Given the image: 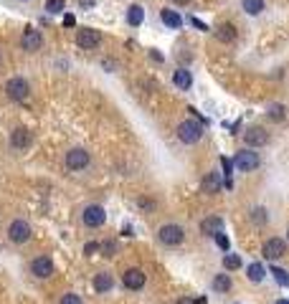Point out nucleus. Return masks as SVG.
<instances>
[{
	"label": "nucleus",
	"mask_w": 289,
	"mask_h": 304,
	"mask_svg": "<svg viewBox=\"0 0 289 304\" xmlns=\"http://www.w3.org/2000/svg\"><path fill=\"white\" fill-rule=\"evenodd\" d=\"M223 269H226V272L241 269V256H238V254H226V256H223Z\"/></svg>",
	"instance_id": "obj_24"
},
{
	"label": "nucleus",
	"mask_w": 289,
	"mask_h": 304,
	"mask_svg": "<svg viewBox=\"0 0 289 304\" xmlns=\"http://www.w3.org/2000/svg\"><path fill=\"white\" fill-rule=\"evenodd\" d=\"M246 274H249V282H264V266L259 264V261H254L251 266H249V269H246Z\"/></svg>",
	"instance_id": "obj_23"
},
{
	"label": "nucleus",
	"mask_w": 289,
	"mask_h": 304,
	"mask_svg": "<svg viewBox=\"0 0 289 304\" xmlns=\"http://www.w3.org/2000/svg\"><path fill=\"white\" fill-rule=\"evenodd\" d=\"M6 94L13 99V102H26L28 94H31V86L26 79H21V76H13V79H8L6 84Z\"/></svg>",
	"instance_id": "obj_5"
},
{
	"label": "nucleus",
	"mask_w": 289,
	"mask_h": 304,
	"mask_svg": "<svg viewBox=\"0 0 289 304\" xmlns=\"http://www.w3.org/2000/svg\"><path fill=\"white\" fill-rule=\"evenodd\" d=\"M160 18H162V23L168 26V28H175V30L183 26V18H180L175 10H170V8H162V10H160Z\"/></svg>",
	"instance_id": "obj_19"
},
{
	"label": "nucleus",
	"mask_w": 289,
	"mask_h": 304,
	"mask_svg": "<svg viewBox=\"0 0 289 304\" xmlns=\"http://www.w3.org/2000/svg\"><path fill=\"white\" fill-rule=\"evenodd\" d=\"M142 20H145V8L137 6V3L130 6V8H127V23L137 28V26H142Z\"/></svg>",
	"instance_id": "obj_21"
},
{
	"label": "nucleus",
	"mask_w": 289,
	"mask_h": 304,
	"mask_svg": "<svg viewBox=\"0 0 289 304\" xmlns=\"http://www.w3.org/2000/svg\"><path fill=\"white\" fill-rule=\"evenodd\" d=\"M157 238L165 246H180L185 241V231H183V226H178V223H165L157 231Z\"/></svg>",
	"instance_id": "obj_3"
},
{
	"label": "nucleus",
	"mask_w": 289,
	"mask_h": 304,
	"mask_svg": "<svg viewBox=\"0 0 289 304\" xmlns=\"http://www.w3.org/2000/svg\"><path fill=\"white\" fill-rule=\"evenodd\" d=\"M99 248H102V244H97V241H89V244L84 246V254H87V256H94Z\"/></svg>",
	"instance_id": "obj_30"
},
{
	"label": "nucleus",
	"mask_w": 289,
	"mask_h": 304,
	"mask_svg": "<svg viewBox=\"0 0 289 304\" xmlns=\"http://www.w3.org/2000/svg\"><path fill=\"white\" fill-rule=\"evenodd\" d=\"M8 238L13 241V244H26L28 238H31V226H28V220H13L11 226H8Z\"/></svg>",
	"instance_id": "obj_7"
},
{
	"label": "nucleus",
	"mask_w": 289,
	"mask_h": 304,
	"mask_svg": "<svg viewBox=\"0 0 289 304\" xmlns=\"http://www.w3.org/2000/svg\"><path fill=\"white\" fill-rule=\"evenodd\" d=\"M200 188H203V193H208V196H213V193H218V190L223 188V180H221V172L218 170H213V172H208L203 180H200Z\"/></svg>",
	"instance_id": "obj_15"
},
{
	"label": "nucleus",
	"mask_w": 289,
	"mask_h": 304,
	"mask_svg": "<svg viewBox=\"0 0 289 304\" xmlns=\"http://www.w3.org/2000/svg\"><path fill=\"white\" fill-rule=\"evenodd\" d=\"M46 10L49 16H61L66 10V0H46Z\"/></svg>",
	"instance_id": "obj_26"
},
{
	"label": "nucleus",
	"mask_w": 289,
	"mask_h": 304,
	"mask_svg": "<svg viewBox=\"0 0 289 304\" xmlns=\"http://www.w3.org/2000/svg\"><path fill=\"white\" fill-rule=\"evenodd\" d=\"M89 165V152L87 150H81V147H74L69 150V155H66V168L79 172V170H84Z\"/></svg>",
	"instance_id": "obj_6"
},
{
	"label": "nucleus",
	"mask_w": 289,
	"mask_h": 304,
	"mask_svg": "<svg viewBox=\"0 0 289 304\" xmlns=\"http://www.w3.org/2000/svg\"><path fill=\"white\" fill-rule=\"evenodd\" d=\"M64 26H66V28H71V26H76V18H74L71 13H69V16H64Z\"/></svg>",
	"instance_id": "obj_36"
},
{
	"label": "nucleus",
	"mask_w": 289,
	"mask_h": 304,
	"mask_svg": "<svg viewBox=\"0 0 289 304\" xmlns=\"http://www.w3.org/2000/svg\"><path fill=\"white\" fill-rule=\"evenodd\" d=\"M31 272H33L38 279H49V276L54 274V261H51V256H38V258H33Z\"/></svg>",
	"instance_id": "obj_13"
},
{
	"label": "nucleus",
	"mask_w": 289,
	"mask_h": 304,
	"mask_svg": "<svg viewBox=\"0 0 289 304\" xmlns=\"http://www.w3.org/2000/svg\"><path fill=\"white\" fill-rule=\"evenodd\" d=\"M276 304H289V299H279V302H276Z\"/></svg>",
	"instance_id": "obj_38"
},
{
	"label": "nucleus",
	"mask_w": 289,
	"mask_h": 304,
	"mask_svg": "<svg viewBox=\"0 0 289 304\" xmlns=\"http://www.w3.org/2000/svg\"><path fill=\"white\" fill-rule=\"evenodd\" d=\"M175 304H205V299L200 296V299H190V296H180Z\"/></svg>",
	"instance_id": "obj_32"
},
{
	"label": "nucleus",
	"mask_w": 289,
	"mask_h": 304,
	"mask_svg": "<svg viewBox=\"0 0 289 304\" xmlns=\"http://www.w3.org/2000/svg\"><path fill=\"white\" fill-rule=\"evenodd\" d=\"M286 241H289V234H286Z\"/></svg>",
	"instance_id": "obj_39"
},
{
	"label": "nucleus",
	"mask_w": 289,
	"mask_h": 304,
	"mask_svg": "<svg viewBox=\"0 0 289 304\" xmlns=\"http://www.w3.org/2000/svg\"><path fill=\"white\" fill-rule=\"evenodd\" d=\"M112 286H114V279H112L109 272H99L94 276V292L97 294H107V292H112Z\"/></svg>",
	"instance_id": "obj_17"
},
{
	"label": "nucleus",
	"mask_w": 289,
	"mask_h": 304,
	"mask_svg": "<svg viewBox=\"0 0 289 304\" xmlns=\"http://www.w3.org/2000/svg\"><path fill=\"white\" fill-rule=\"evenodd\" d=\"M102 44V33L97 28H81L76 30V46L79 48H84V51H92Z\"/></svg>",
	"instance_id": "obj_4"
},
{
	"label": "nucleus",
	"mask_w": 289,
	"mask_h": 304,
	"mask_svg": "<svg viewBox=\"0 0 289 304\" xmlns=\"http://www.w3.org/2000/svg\"><path fill=\"white\" fill-rule=\"evenodd\" d=\"M243 142L249 147H264L269 142V132L264 127H249L243 132Z\"/></svg>",
	"instance_id": "obj_11"
},
{
	"label": "nucleus",
	"mask_w": 289,
	"mask_h": 304,
	"mask_svg": "<svg viewBox=\"0 0 289 304\" xmlns=\"http://www.w3.org/2000/svg\"><path fill=\"white\" fill-rule=\"evenodd\" d=\"M173 3H178V6H185V3H190V0H173Z\"/></svg>",
	"instance_id": "obj_37"
},
{
	"label": "nucleus",
	"mask_w": 289,
	"mask_h": 304,
	"mask_svg": "<svg viewBox=\"0 0 289 304\" xmlns=\"http://www.w3.org/2000/svg\"><path fill=\"white\" fill-rule=\"evenodd\" d=\"M254 220H259V223H264V220H266V216H264V208H256V210H254Z\"/></svg>",
	"instance_id": "obj_35"
},
{
	"label": "nucleus",
	"mask_w": 289,
	"mask_h": 304,
	"mask_svg": "<svg viewBox=\"0 0 289 304\" xmlns=\"http://www.w3.org/2000/svg\"><path fill=\"white\" fill-rule=\"evenodd\" d=\"M11 144H13L16 150H28V147L33 144V134H31L26 127H16V130L11 132Z\"/></svg>",
	"instance_id": "obj_14"
},
{
	"label": "nucleus",
	"mask_w": 289,
	"mask_h": 304,
	"mask_svg": "<svg viewBox=\"0 0 289 304\" xmlns=\"http://www.w3.org/2000/svg\"><path fill=\"white\" fill-rule=\"evenodd\" d=\"M284 254H286V241H281V238H269V241H264V246H261V256L269 258V261L281 258Z\"/></svg>",
	"instance_id": "obj_8"
},
{
	"label": "nucleus",
	"mask_w": 289,
	"mask_h": 304,
	"mask_svg": "<svg viewBox=\"0 0 289 304\" xmlns=\"http://www.w3.org/2000/svg\"><path fill=\"white\" fill-rule=\"evenodd\" d=\"M84 226H89V228H99V226H104V220H107V213H104V208L102 206H87L84 208Z\"/></svg>",
	"instance_id": "obj_10"
},
{
	"label": "nucleus",
	"mask_w": 289,
	"mask_h": 304,
	"mask_svg": "<svg viewBox=\"0 0 289 304\" xmlns=\"http://www.w3.org/2000/svg\"><path fill=\"white\" fill-rule=\"evenodd\" d=\"M271 274H274V279H276L279 286H289V274H286L284 269H279V266H271Z\"/></svg>",
	"instance_id": "obj_27"
},
{
	"label": "nucleus",
	"mask_w": 289,
	"mask_h": 304,
	"mask_svg": "<svg viewBox=\"0 0 289 304\" xmlns=\"http://www.w3.org/2000/svg\"><path fill=\"white\" fill-rule=\"evenodd\" d=\"M122 284H125L130 292H140L145 286V272L142 269H127L122 274Z\"/></svg>",
	"instance_id": "obj_12"
},
{
	"label": "nucleus",
	"mask_w": 289,
	"mask_h": 304,
	"mask_svg": "<svg viewBox=\"0 0 289 304\" xmlns=\"http://www.w3.org/2000/svg\"><path fill=\"white\" fill-rule=\"evenodd\" d=\"M178 140L183 142V144H195L200 137H203V122H198V120H185V122H180L178 124Z\"/></svg>",
	"instance_id": "obj_1"
},
{
	"label": "nucleus",
	"mask_w": 289,
	"mask_h": 304,
	"mask_svg": "<svg viewBox=\"0 0 289 304\" xmlns=\"http://www.w3.org/2000/svg\"><path fill=\"white\" fill-rule=\"evenodd\" d=\"M221 228H223L221 216H208V218L200 220V234L203 236H216V234H221Z\"/></svg>",
	"instance_id": "obj_16"
},
{
	"label": "nucleus",
	"mask_w": 289,
	"mask_h": 304,
	"mask_svg": "<svg viewBox=\"0 0 289 304\" xmlns=\"http://www.w3.org/2000/svg\"><path fill=\"white\" fill-rule=\"evenodd\" d=\"M213 238H216V244H218V246H221V248H223V251H228V238H226V236H223V234H216V236H213Z\"/></svg>",
	"instance_id": "obj_33"
},
{
	"label": "nucleus",
	"mask_w": 289,
	"mask_h": 304,
	"mask_svg": "<svg viewBox=\"0 0 289 304\" xmlns=\"http://www.w3.org/2000/svg\"><path fill=\"white\" fill-rule=\"evenodd\" d=\"M216 38H218L221 44H233L236 41V28L231 23H221L218 30H216Z\"/></svg>",
	"instance_id": "obj_20"
},
{
	"label": "nucleus",
	"mask_w": 289,
	"mask_h": 304,
	"mask_svg": "<svg viewBox=\"0 0 289 304\" xmlns=\"http://www.w3.org/2000/svg\"><path fill=\"white\" fill-rule=\"evenodd\" d=\"M269 120H271V122H281V120H284V106H281V104L269 106Z\"/></svg>",
	"instance_id": "obj_28"
},
{
	"label": "nucleus",
	"mask_w": 289,
	"mask_h": 304,
	"mask_svg": "<svg viewBox=\"0 0 289 304\" xmlns=\"http://www.w3.org/2000/svg\"><path fill=\"white\" fill-rule=\"evenodd\" d=\"M213 289L221 292V294L231 292V279H228V274H218V276L213 279Z\"/></svg>",
	"instance_id": "obj_25"
},
{
	"label": "nucleus",
	"mask_w": 289,
	"mask_h": 304,
	"mask_svg": "<svg viewBox=\"0 0 289 304\" xmlns=\"http://www.w3.org/2000/svg\"><path fill=\"white\" fill-rule=\"evenodd\" d=\"M259 152H254L251 147H246V150H238L236 152V158H233V170L238 172H251L259 168Z\"/></svg>",
	"instance_id": "obj_2"
},
{
	"label": "nucleus",
	"mask_w": 289,
	"mask_h": 304,
	"mask_svg": "<svg viewBox=\"0 0 289 304\" xmlns=\"http://www.w3.org/2000/svg\"><path fill=\"white\" fill-rule=\"evenodd\" d=\"M241 8L249 13V16H259V13L264 10V0H243Z\"/></svg>",
	"instance_id": "obj_22"
},
{
	"label": "nucleus",
	"mask_w": 289,
	"mask_h": 304,
	"mask_svg": "<svg viewBox=\"0 0 289 304\" xmlns=\"http://www.w3.org/2000/svg\"><path fill=\"white\" fill-rule=\"evenodd\" d=\"M173 84H175L180 92H188V89L193 86V76H190V71H188V68H178V71L173 74Z\"/></svg>",
	"instance_id": "obj_18"
},
{
	"label": "nucleus",
	"mask_w": 289,
	"mask_h": 304,
	"mask_svg": "<svg viewBox=\"0 0 289 304\" xmlns=\"http://www.w3.org/2000/svg\"><path fill=\"white\" fill-rule=\"evenodd\" d=\"M21 46H23V51H41V46H44V36H41V30L26 28L23 36H21Z\"/></svg>",
	"instance_id": "obj_9"
},
{
	"label": "nucleus",
	"mask_w": 289,
	"mask_h": 304,
	"mask_svg": "<svg viewBox=\"0 0 289 304\" xmlns=\"http://www.w3.org/2000/svg\"><path fill=\"white\" fill-rule=\"evenodd\" d=\"M59 304H84V302H81V296H79V294H64Z\"/></svg>",
	"instance_id": "obj_29"
},
{
	"label": "nucleus",
	"mask_w": 289,
	"mask_h": 304,
	"mask_svg": "<svg viewBox=\"0 0 289 304\" xmlns=\"http://www.w3.org/2000/svg\"><path fill=\"white\" fill-rule=\"evenodd\" d=\"M102 251H104V256H114L117 244H114V241H107V244H102Z\"/></svg>",
	"instance_id": "obj_31"
},
{
	"label": "nucleus",
	"mask_w": 289,
	"mask_h": 304,
	"mask_svg": "<svg viewBox=\"0 0 289 304\" xmlns=\"http://www.w3.org/2000/svg\"><path fill=\"white\" fill-rule=\"evenodd\" d=\"M190 26H195L198 30H208V26H205L203 20H198V18H190Z\"/></svg>",
	"instance_id": "obj_34"
}]
</instances>
